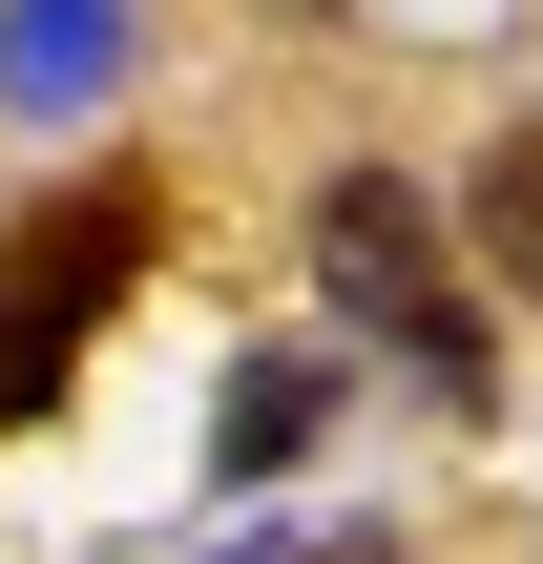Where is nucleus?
Here are the masks:
<instances>
[{
	"label": "nucleus",
	"mask_w": 543,
	"mask_h": 564,
	"mask_svg": "<svg viewBox=\"0 0 543 564\" xmlns=\"http://www.w3.org/2000/svg\"><path fill=\"white\" fill-rule=\"evenodd\" d=\"M314 272H335V314L356 335H398V377L439 398V419H481V314H460V272H439V209H419V167H335L314 188Z\"/></svg>",
	"instance_id": "1"
},
{
	"label": "nucleus",
	"mask_w": 543,
	"mask_h": 564,
	"mask_svg": "<svg viewBox=\"0 0 543 564\" xmlns=\"http://www.w3.org/2000/svg\"><path fill=\"white\" fill-rule=\"evenodd\" d=\"M126 272H146V188H42L21 209V251H0V419H63Z\"/></svg>",
	"instance_id": "2"
},
{
	"label": "nucleus",
	"mask_w": 543,
	"mask_h": 564,
	"mask_svg": "<svg viewBox=\"0 0 543 564\" xmlns=\"http://www.w3.org/2000/svg\"><path fill=\"white\" fill-rule=\"evenodd\" d=\"M314 440H335V356H251V377H230V419H209V460H230V481L314 460Z\"/></svg>",
	"instance_id": "3"
},
{
	"label": "nucleus",
	"mask_w": 543,
	"mask_h": 564,
	"mask_svg": "<svg viewBox=\"0 0 543 564\" xmlns=\"http://www.w3.org/2000/svg\"><path fill=\"white\" fill-rule=\"evenodd\" d=\"M105 63H126V0H21L0 21V105H84Z\"/></svg>",
	"instance_id": "4"
},
{
	"label": "nucleus",
	"mask_w": 543,
	"mask_h": 564,
	"mask_svg": "<svg viewBox=\"0 0 543 564\" xmlns=\"http://www.w3.org/2000/svg\"><path fill=\"white\" fill-rule=\"evenodd\" d=\"M460 230H481V272H502V293H543V126H502V147L460 167Z\"/></svg>",
	"instance_id": "5"
},
{
	"label": "nucleus",
	"mask_w": 543,
	"mask_h": 564,
	"mask_svg": "<svg viewBox=\"0 0 543 564\" xmlns=\"http://www.w3.org/2000/svg\"><path fill=\"white\" fill-rule=\"evenodd\" d=\"M251 564H398V544H377V523H356V544H251Z\"/></svg>",
	"instance_id": "6"
}]
</instances>
